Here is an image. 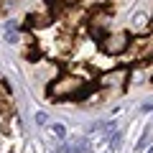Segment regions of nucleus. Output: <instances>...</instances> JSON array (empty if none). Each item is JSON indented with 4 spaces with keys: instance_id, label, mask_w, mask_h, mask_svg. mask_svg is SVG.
<instances>
[{
    "instance_id": "nucleus-1",
    "label": "nucleus",
    "mask_w": 153,
    "mask_h": 153,
    "mask_svg": "<svg viewBox=\"0 0 153 153\" xmlns=\"http://www.w3.org/2000/svg\"><path fill=\"white\" fill-rule=\"evenodd\" d=\"M51 133L54 135H59V138H66V125H61V123H51Z\"/></svg>"
},
{
    "instance_id": "nucleus-4",
    "label": "nucleus",
    "mask_w": 153,
    "mask_h": 153,
    "mask_svg": "<svg viewBox=\"0 0 153 153\" xmlns=\"http://www.w3.org/2000/svg\"><path fill=\"white\" fill-rule=\"evenodd\" d=\"M148 153H153V148H151V151H148Z\"/></svg>"
},
{
    "instance_id": "nucleus-3",
    "label": "nucleus",
    "mask_w": 153,
    "mask_h": 153,
    "mask_svg": "<svg viewBox=\"0 0 153 153\" xmlns=\"http://www.w3.org/2000/svg\"><path fill=\"white\" fill-rule=\"evenodd\" d=\"M46 117H49L46 112H36V123H38V125H44V123H46Z\"/></svg>"
},
{
    "instance_id": "nucleus-2",
    "label": "nucleus",
    "mask_w": 153,
    "mask_h": 153,
    "mask_svg": "<svg viewBox=\"0 0 153 153\" xmlns=\"http://www.w3.org/2000/svg\"><path fill=\"white\" fill-rule=\"evenodd\" d=\"M148 140H151V130H148V128H146V130H143V135H140V140H138V146H135V151H143Z\"/></svg>"
}]
</instances>
